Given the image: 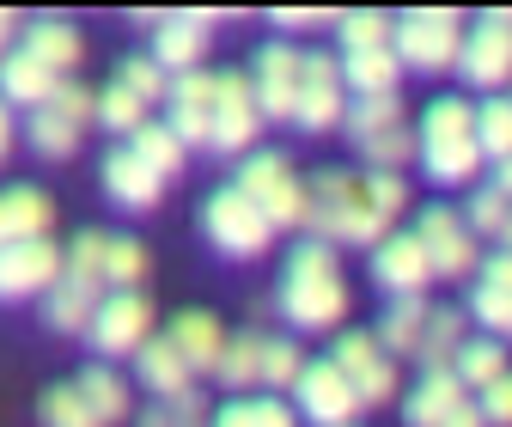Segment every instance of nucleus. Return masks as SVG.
Instances as JSON below:
<instances>
[{
	"label": "nucleus",
	"mask_w": 512,
	"mask_h": 427,
	"mask_svg": "<svg viewBox=\"0 0 512 427\" xmlns=\"http://www.w3.org/2000/svg\"><path fill=\"white\" fill-rule=\"evenodd\" d=\"M476 409H482V421H488V427H512V373H506V379H494V385L476 397Z\"/></svg>",
	"instance_id": "50"
},
{
	"label": "nucleus",
	"mask_w": 512,
	"mask_h": 427,
	"mask_svg": "<svg viewBox=\"0 0 512 427\" xmlns=\"http://www.w3.org/2000/svg\"><path fill=\"white\" fill-rule=\"evenodd\" d=\"M7 43H13V13H0V55H7Z\"/></svg>",
	"instance_id": "55"
},
{
	"label": "nucleus",
	"mask_w": 512,
	"mask_h": 427,
	"mask_svg": "<svg viewBox=\"0 0 512 427\" xmlns=\"http://www.w3.org/2000/svg\"><path fill=\"white\" fill-rule=\"evenodd\" d=\"M354 147H360V165L366 171H403L415 159V129H409V122H397V129H378V135H366Z\"/></svg>",
	"instance_id": "37"
},
{
	"label": "nucleus",
	"mask_w": 512,
	"mask_h": 427,
	"mask_svg": "<svg viewBox=\"0 0 512 427\" xmlns=\"http://www.w3.org/2000/svg\"><path fill=\"white\" fill-rule=\"evenodd\" d=\"M372 281L391 293V299H421L433 287V269H427V251L415 232H384L372 244Z\"/></svg>",
	"instance_id": "14"
},
{
	"label": "nucleus",
	"mask_w": 512,
	"mask_h": 427,
	"mask_svg": "<svg viewBox=\"0 0 512 427\" xmlns=\"http://www.w3.org/2000/svg\"><path fill=\"white\" fill-rule=\"evenodd\" d=\"M464 336H470V312H464V305H427V330H421L415 360L427 366V373H439V366H452Z\"/></svg>",
	"instance_id": "26"
},
{
	"label": "nucleus",
	"mask_w": 512,
	"mask_h": 427,
	"mask_svg": "<svg viewBox=\"0 0 512 427\" xmlns=\"http://www.w3.org/2000/svg\"><path fill=\"white\" fill-rule=\"evenodd\" d=\"M141 275H147V251H141V244L135 238H104V287L135 293Z\"/></svg>",
	"instance_id": "40"
},
{
	"label": "nucleus",
	"mask_w": 512,
	"mask_h": 427,
	"mask_svg": "<svg viewBox=\"0 0 512 427\" xmlns=\"http://www.w3.org/2000/svg\"><path fill=\"white\" fill-rule=\"evenodd\" d=\"M208 427H299V415L281 397H232L226 409L208 415Z\"/></svg>",
	"instance_id": "35"
},
{
	"label": "nucleus",
	"mask_w": 512,
	"mask_h": 427,
	"mask_svg": "<svg viewBox=\"0 0 512 427\" xmlns=\"http://www.w3.org/2000/svg\"><path fill=\"white\" fill-rule=\"evenodd\" d=\"M55 220L49 196L31 190V183H13V190H0V244H19V238H43Z\"/></svg>",
	"instance_id": "24"
},
{
	"label": "nucleus",
	"mask_w": 512,
	"mask_h": 427,
	"mask_svg": "<svg viewBox=\"0 0 512 427\" xmlns=\"http://www.w3.org/2000/svg\"><path fill=\"white\" fill-rule=\"evenodd\" d=\"M159 190H165V183H159L135 153H128V147H110V159H104V196H110V202L147 214V208L159 202Z\"/></svg>",
	"instance_id": "23"
},
{
	"label": "nucleus",
	"mask_w": 512,
	"mask_h": 427,
	"mask_svg": "<svg viewBox=\"0 0 512 427\" xmlns=\"http://www.w3.org/2000/svg\"><path fill=\"white\" fill-rule=\"evenodd\" d=\"M135 379L159 397V403H177L183 391H196V373L183 366V354L165 342V336H147L141 354H135Z\"/></svg>",
	"instance_id": "22"
},
{
	"label": "nucleus",
	"mask_w": 512,
	"mask_h": 427,
	"mask_svg": "<svg viewBox=\"0 0 512 427\" xmlns=\"http://www.w3.org/2000/svg\"><path fill=\"white\" fill-rule=\"evenodd\" d=\"M360 196H366V208L391 226L403 208H409V183H403V171H366L360 177Z\"/></svg>",
	"instance_id": "44"
},
{
	"label": "nucleus",
	"mask_w": 512,
	"mask_h": 427,
	"mask_svg": "<svg viewBox=\"0 0 512 427\" xmlns=\"http://www.w3.org/2000/svg\"><path fill=\"white\" fill-rule=\"evenodd\" d=\"M354 385V409H384V403H397V360H372Z\"/></svg>",
	"instance_id": "48"
},
{
	"label": "nucleus",
	"mask_w": 512,
	"mask_h": 427,
	"mask_svg": "<svg viewBox=\"0 0 512 427\" xmlns=\"http://www.w3.org/2000/svg\"><path fill=\"white\" fill-rule=\"evenodd\" d=\"M220 13H171L159 19V37H153V61L177 80V74H196L202 55H208V25Z\"/></svg>",
	"instance_id": "19"
},
{
	"label": "nucleus",
	"mask_w": 512,
	"mask_h": 427,
	"mask_svg": "<svg viewBox=\"0 0 512 427\" xmlns=\"http://www.w3.org/2000/svg\"><path fill=\"white\" fill-rule=\"evenodd\" d=\"M506 202L488 190V183H482V190H470V202H464V226L476 232V238H500V226H506Z\"/></svg>",
	"instance_id": "49"
},
{
	"label": "nucleus",
	"mask_w": 512,
	"mask_h": 427,
	"mask_svg": "<svg viewBox=\"0 0 512 427\" xmlns=\"http://www.w3.org/2000/svg\"><path fill=\"white\" fill-rule=\"evenodd\" d=\"M336 37H342V55L391 49V13H342L336 19Z\"/></svg>",
	"instance_id": "43"
},
{
	"label": "nucleus",
	"mask_w": 512,
	"mask_h": 427,
	"mask_svg": "<svg viewBox=\"0 0 512 427\" xmlns=\"http://www.w3.org/2000/svg\"><path fill=\"white\" fill-rule=\"evenodd\" d=\"M476 147L482 159H512V98H482L476 104Z\"/></svg>",
	"instance_id": "38"
},
{
	"label": "nucleus",
	"mask_w": 512,
	"mask_h": 427,
	"mask_svg": "<svg viewBox=\"0 0 512 427\" xmlns=\"http://www.w3.org/2000/svg\"><path fill=\"white\" fill-rule=\"evenodd\" d=\"M214 379H220L226 391H250L256 379H263V330H238V336H226Z\"/></svg>",
	"instance_id": "32"
},
{
	"label": "nucleus",
	"mask_w": 512,
	"mask_h": 427,
	"mask_svg": "<svg viewBox=\"0 0 512 427\" xmlns=\"http://www.w3.org/2000/svg\"><path fill=\"white\" fill-rule=\"evenodd\" d=\"M61 80L43 68V61H31L25 49H7V55H0V104H43L49 92H55Z\"/></svg>",
	"instance_id": "29"
},
{
	"label": "nucleus",
	"mask_w": 512,
	"mask_h": 427,
	"mask_svg": "<svg viewBox=\"0 0 512 427\" xmlns=\"http://www.w3.org/2000/svg\"><path fill=\"white\" fill-rule=\"evenodd\" d=\"M299 366H305V354H299V342L293 336H263V397H275V391H293V379H299Z\"/></svg>",
	"instance_id": "39"
},
{
	"label": "nucleus",
	"mask_w": 512,
	"mask_h": 427,
	"mask_svg": "<svg viewBox=\"0 0 512 427\" xmlns=\"http://www.w3.org/2000/svg\"><path fill=\"white\" fill-rule=\"evenodd\" d=\"M470 318H476L494 342H512V251H494V257L476 263Z\"/></svg>",
	"instance_id": "18"
},
{
	"label": "nucleus",
	"mask_w": 512,
	"mask_h": 427,
	"mask_svg": "<svg viewBox=\"0 0 512 427\" xmlns=\"http://www.w3.org/2000/svg\"><path fill=\"white\" fill-rule=\"evenodd\" d=\"M415 159L427 165L433 183L445 190H464L482 171V147H476V104L470 98H433L421 110V129H415Z\"/></svg>",
	"instance_id": "2"
},
{
	"label": "nucleus",
	"mask_w": 512,
	"mask_h": 427,
	"mask_svg": "<svg viewBox=\"0 0 512 427\" xmlns=\"http://www.w3.org/2000/svg\"><path fill=\"white\" fill-rule=\"evenodd\" d=\"M61 275V251L49 238H19V244H0V299H31L49 293Z\"/></svg>",
	"instance_id": "16"
},
{
	"label": "nucleus",
	"mask_w": 512,
	"mask_h": 427,
	"mask_svg": "<svg viewBox=\"0 0 512 427\" xmlns=\"http://www.w3.org/2000/svg\"><path fill=\"white\" fill-rule=\"evenodd\" d=\"M165 342L183 354V366L189 373H208L214 379V366H220V348H226V330H220V318L214 312H177L171 318V330H165Z\"/></svg>",
	"instance_id": "21"
},
{
	"label": "nucleus",
	"mask_w": 512,
	"mask_h": 427,
	"mask_svg": "<svg viewBox=\"0 0 512 427\" xmlns=\"http://www.w3.org/2000/svg\"><path fill=\"white\" fill-rule=\"evenodd\" d=\"M506 373H512V366H506V342H494V336H464L458 354H452V379L464 391H488Z\"/></svg>",
	"instance_id": "28"
},
{
	"label": "nucleus",
	"mask_w": 512,
	"mask_h": 427,
	"mask_svg": "<svg viewBox=\"0 0 512 427\" xmlns=\"http://www.w3.org/2000/svg\"><path fill=\"white\" fill-rule=\"evenodd\" d=\"M439 427H488V421H482V409H476V397H464V403H458L452 415H445V421H439Z\"/></svg>",
	"instance_id": "52"
},
{
	"label": "nucleus",
	"mask_w": 512,
	"mask_h": 427,
	"mask_svg": "<svg viewBox=\"0 0 512 427\" xmlns=\"http://www.w3.org/2000/svg\"><path fill=\"white\" fill-rule=\"evenodd\" d=\"M293 415H305L317 427H342V421H354V385L330 360H305L293 379Z\"/></svg>",
	"instance_id": "15"
},
{
	"label": "nucleus",
	"mask_w": 512,
	"mask_h": 427,
	"mask_svg": "<svg viewBox=\"0 0 512 427\" xmlns=\"http://www.w3.org/2000/svg\"><path fill=\"white\" fill-rule=\"evenodd\" d=\"M421 330H427V299H391V312L378 318V348H384V360H403V354H415L421 348Z\"/></svg>",
	"instance_id": "31"
},
{
	"label": "nucleus",
	"mask_w": 512,
	"mask_h": 427,
	"mask_svg": "<svg viewBox=\"0 0 512 427\" xmlns=\"http://www.w3.org/2000/svg\"><path fill=\"white\" fill-rule=\"evenodd\" d=\"M92 104H98V92H86V86H74V80H61V86L31 110L25 141H31L43 159H74V147H80V135H86V122H92Z\"/></svg>",
	"instance_id": "7"
},
{
	"label": "nucleus",
	"mask_w": 512,
	"mask_h": 427,
	"mask_svg": "<svg viewBox=\"0 0 512 427\" xmlns=\"http://www.w3.org/2000/svg\"><path fill=\"white\" fill-rule=\"evenodd\" d=\"M92 348L104 360H122V354H141V342L153 336V299L147 293H104L98 312L86 324Z\"/></svg>",
	"instance_id": "10"
},
{
	"label": "nucleus",
	"mask_w": 512,
	"mask_h": 427,
	"mask_svg": "<svg viewBox=\"0 0 512 427\" xmlns=\"http://www.w3.org/2000/svg\"><path fill=\"white\" fill-rule=\"evenodd\" d=\"M19 49H25L31 61H43L55 80H68V74H74V61L86 55L80 31H74V25H61V19H37V25L25 31V43H19Z\"/></svg>",
	"instance_id": "25"
},
{
	"label": "nucleus",
	"mask_w": 512,
	"mask_h": 427,
	"mask_svg": "<svg viewBox=\"0 0 512 427\" xmlns=\"http://www.w3.org/2000/svg\"><path fill=\"white\" fill-rule=\"evenodd\" d=\"M275 25H281V31H317V25H336V19H330V13H317V7H281Z\"/></svg>",
	"instance_id": "51"
},
{
	"label": "nucleus",
	"mask_w": 512,
	"mask_h": 427,
	"mask_svg": "<svg viewBox=\"0 0 512 427\" xmlns=\"http://www.w3.org/2000/svg\"><path fill=\"white\" fill-rule=\"evenodd\" d=\"M500 251H512V214H506V226H500Z\"/></svg>",
	"instance_id": "56"
},
{
	"label": "nucleus",
	"mask_w": 512,
	"mask_h": 427,
	"mask_svg": "<svg viewBox=\"0 0 512 427\" xmlns=\"http://www.w3.org/2000/svg\"><path fill=\"white\" fill-rule=\"evenodd\" d=\"M342 110H348V86H342L336 55L299 49V104H293V122L305 135H330V129H342Z\"/></svg>",
	"instance_id": "8"
},
{
	"label": "nucleus",
	"mask_w": 512,
	"mask_h": 427,
	"mask_svg": "<svg viewBox=\"0 0 512 427\" xmlns=\"http://www.w3.org/2000/svg\"><path fill=\"white\" fill-rule=\"evenodd\" d=\"M232 190H244L256 208H263V220H269L275 232H281V226H299V214H305V177H299L281 153H244Z\"/></svg>",
	"instance_id": "6"
},
{
	"label": "nucleus",
	"mask_w": 512,
	"mask_h": 427,
	"mask_svg": "<svg viewBox=\"0 0 512 427\" xmlns=\"http://www.w3.org/2000/svg\"><path fill=\"white\" fill-rule=\"evenodd\" d=\"M110 80H116L122 92H135L141 104H153V98H165V92H171V74L159 68V61H153V55H122Z\"/></svg>",
	"instance_id": "41"
},
{
	"label": "nucleus",
	"mask_w": 512,
	"mask_h": 427,
	"mask_svg": "<svg viewBox=\"0 0 512 427\" xmlns=\"http://www.w3.org/2000/svg\"><path fill=\"white\" fill-rule=\"evenodd\" d=\"M74 391H80V403L98 415V427H110V421L128 415V385L110 373V366H86V373L74 379Z\"/></svg>",
	"instance_id": "36"
},
{
	"label": "nucleus",
	"mask_w": 512,
	"mask_h": 427,
	"mask_svg": "<svg viewBox=\"0 0 512 427\" xmlns=\"http://www.w3.org/2000/svg\"><path fill=\"white\" fill-rule=\"evenodd\" d=\"M7 147H13V110L0 104V159H7Z\"/></svg>",
	"instance_id": "54"
},
{
	"label": "nucleus",
	"mask_w": 512,
	"mask_h": 427,
	"mask_svg": "<svg viewBox=\"0 0 512 427\" xmlns=\"http://www.w3.org/2000/svg\"><path fill=\"white\" fill-rule=\"evenodd\" d=\"M458 74L482 92L506 86L512 80V13H482L470 31H464V49H458Z\"/></svg>",
	"instance_id": "11"
},
{
	"label": "nucleus",
	"mask_w": 512,
	"mask_h": 427,
	"mask_svg": "<svg viewBox=\"0 0 512 427\" xmlns=\"http://www.w3.org/2000/svg\"><path fill=\"white\" fill-rule=\"evenodd\" d=\"M342 427H354V421H342Z\"/></svg>",
	"instance_id": "57"
},
{
	"label": "nucleus",
	"mask_w": 512,
	"mask_h": 427,
	"mask_svg": "<svg viewBox=\"0 0 512 427\" xmlns=\"http://www.w3.org/2000/svg\"><path fill=\"white\" fill-rule=\"evenodd\" d=\"M135 427H208V397L183 391L177 403H153V409L135 415Z\"/></svg>",
	"instance_id": "45"
},
{
	"label": "nucleus",
	"mask_w": 512,
	"mask_h": 427,
	"mask_svg": "<svg viewBox=\"0 0 512 427\" xmlns=\"http://www.w3.org/2000/svg\"><path fill=\"white\" fill-rule=\"evenodd\" d=\"M391 49L415 74H445V68H458L464 19L452 7H409V13L391 19Z\"/></svg>",
	"instance_id": "4"
},
{
	"label": "nucleus",
	"mask_w": 512,
	"mask_h": 427,
	"mask_svg": "<svg viewBox=\"0 0 512 427\" xmlns=\"http://www.w3.org/2000/svg\"><path fill=\"white\" fill-rule=\"evenodd\" d=\"M336 68H342V86H348V98H360V92H397V80H403V61H397V49H360V55H336Z\"/></svg>",
	"instance_id": "30"
},
{
	"label": "nucleus",
	"mask_w": 512,
	"mask_h": 427,
	"mask_svg": "<svg viewBox=\"0 0 512 427\" xmlns=\"http://www.w3.org/2000/svg\"><path fill=\"white\" fill-rule=\"evenodd\" d=\"M202 232L220 257H263L275 244V226L263 220V208H256L244 190H232V183H220V190L202 202Z\"/></svg>",
	"instance_id": "5"
},
{
	"label": "nucleus",
	"mask_w": 512,
	"mask_h": 427,
	"mask_svg": "<svg viewBox=\"0 0 512 427\" xmlns=\"http://www.w3.org/2000/svg\"><path fill=\"white\" fill-rule=\"evenodd\" d=\"M397 122H403V98H397V92H360V98H348V110H342L348 141H366V135H378V129H397Z\"/></svg>",
	"instance_id": "34"
},
{
	"label": "nucleus",
	"mask_w": 512,
	"mask_h": 427,
	"mask_svg": "<svg viewBox=\"0 0 512 427\" xmlns=\"http://www.w3.org/2000/svg\"><path fill=\"white\" fill-rule=\"evenodd\" d=\"M275 312L293 324V330H342L348 318V281H342V263H336V244H317V238H299L287 251V269H281V287H275Z\"/></svg>",
	"instance_id": "1"
},
{
	"label": "nucleus",
	"mask_w": 512,
	"mask_h": 427,
	"mask_svg": "<svg viewBox=\"0 0 512 427\" xmlns=\"http://www.w3.org/2000/svg\"><path fill=\"white\" fill-rule=\"evenodd\" d=\"M263 116L250 98V74H214V116H208V147L214 153H250Z\"/></svg>",
	"instance_id": "12"
},
{
	"label": "nucleus",
	"mask_w": 512,
	"mask_h": 427,
	"mask_svg": "<svg viewBox=\"0 0 512 427\" xmlns=\"http://www.w3.org/2000/svg\"><path fill=\"white\" fill-rule=\"evenodd\" d=\"M250 98H256V116L263 122H293V104H299V49L293 43H263L256 49Z\"/></svg>",
	"instance_id": "13"
},
{
	"label": "nucleus",
	"mask_w": 512,
	"mask_h": 427,
	"mask_svg": "<svg viewBox=\"0 0 512 427\" xmlns=\"http://www.w3.org/2000/svg\"><path fill=\"white\" fill-rule=\"evenodd\" d=\"M415 238H421V251H427V269H433V281H458V275H476V232L464 226V214L458 208H445V202H433V208H421V220H415Z\"/></svg>",
	"instance_id": "9"
},
{
	"label": "nucleus",
	"mask_w": 512,
	"mask_h": 427,
	"mask_svg": "<svg viewBox=\"0 0 512 427\" xmlns=\"http://www.w3.org/2000/svg\"><path fill=\"white\" fill-rule=\"evenodd\" d=\"M92 116L104 122V129H110V135H135V129H141V122H147V104H141L135 92H122V86L110 80V86L98 92V104H92Z\"/></svg>",
	"instance_id": "42"
},
{
	"label": "nucleus",
	"mask_w": 512,
	"mask_h": 427,
	"mask_svg": "<svg viewBox=\"0 0 512 427\" xmlns=\"http://www.w3.org/2000/svg\"><path fill=\"white\" fill-rule=\"evenodd\" d=\"M128 153H135L159 183H165V177H177V171H183V159H189V153H183V141L165 129V122H141V129L128 135Z\"/></svg>",
	"instance_id": "33"
},
{
	"label": "nucleus",
	"mask_w": 512,
	"mask_h": 427,
	"mask_svg": "<svg viewBox=\"0 0 512 427\" xmlns=\"http://www.w3.org/2000/svg\"><path fill=\"white\" fill-rule=\"evenodd\" d=\"M98 299H104V281L98 275H74V269H61L55 287L43 293V324L61 330V336H80L98 312Z\"/></svg>",
	"instance_id": "20"
},
{
	"label": "nucleus",
	"mask_w": 512,
	"mask_h": 427,
	"mask_svg": "<svg viewBox=\"0 0 512 427\" xmlns=\"http://www.w3.org/2000/svg\"><path fill=\"white\" fill-rule=\"evenodd\" d=\"M208 116H214V74H177L165 92V129L189 147H208Z\"/></svg>",
	"instance_id": "17"
},
{
	"label": "nucleus",
	"mask_w": 512,
	"mask_h": 427,
	"mask_svg": "<svg viewBox=\"0 0 512 427\" xmlns=\"http://www.w3.org/2000/svg\"><path fill=\"white\" fill-rule=\"evenodd\" d=\"M37 415H43V427H98V415L80 403L74 385H49L43 403H37Z\"/></svg>",
	"instance_id": "47"
},
{
	"label": "nucleus",
	"mask_w": 512,
	"mask_h": 427,
	"mask_svg": "<svg viewBox=\"0 0 512 427\" xmlns=\"http://www.w3.org/2000/svg\"><path fill=\"white\" fill-rule=\"evenodd\" d=\"M299 232L305 238H317V244H378L384 226L372 208H366V196H360V177L354 171H311V183H305V214H299Z\"/></svg>",
	"instance_id": "3"
},
{
	"label": "nucleus",
	"mask_w": 512,
	"mask_h": 427,
	"mask_svg": "<svg viewBox=\"0 0 512 427\" xmlns=\"http://www.w3.org/2000/svg\"><path fill=\"white\" fill-rule=\"evenodd\" d=\"M464 397H470V391L452 379V366H439V373H421V385H415L409 403H403V421H409V427H439Z\"/></svg>",
	"instance_id": "27"
},
{
	"label": "nucleus",
	"mask_w": 512,
	"mask_h": 427,
	"mask_svg": "<svg viewBox=\"0 0 512 427\" xmlns=\"http://www.w3.org/2000/svg\"><path fill=\"white\" fill-rule=\"evenodd\" d=\"M372 360H384V348H378V336H372V330H342V336H336V348H330V366H336L342 379H360Z\"/></svg>",
	"instance_id": "46"
},
{
	"label": "nucleus",
	"mask_w": 512,
	"mask_h": 427,
	"mask_svg": "<svg viewBox=\"0 0 512 427\" xmlns=\"http://www.w3.org/2000/svg\"><path fill=\"white\" fill-rule=\"evenodd\" d=\"M488 190H494V196H500V202L512 208V159H500V165H494V177H488Z\"/></svg>",
	"instance_id": "53"
}]
</instances>
